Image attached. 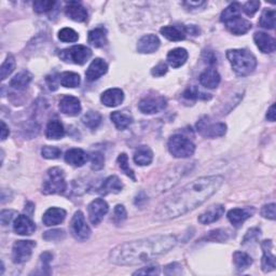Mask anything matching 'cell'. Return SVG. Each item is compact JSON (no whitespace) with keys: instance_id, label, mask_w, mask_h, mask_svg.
<instances>
[{"instance_id":"24","label":"cell","mask_w":276,"mask_h":276,"mask_svg":"<svg viewBox=\"0 0 276 276\" xmlns=\"http://www.w3.org/2000/svg\"><path fill=\"white\" fill-rule=\"evenodd\" d=\"M89 155L85 151L79 148H73L65 153V161L66 163L73 165L75 168H81L88 162Z\"/></svg>"},{"instance_id":"48","label":"cell","mask_w":276,"mask_h":276,"mask_svg":"<svg viewBox=\"0 0 276 276\" xmlns=\"http://www.w3.org/2000/svg\"><path fill=\"white\" fill-rule=\"evenodd\" d=\"M42 238L45 241H61L65 238V232L64 230L55 229V230H50V231L44 232Z\"/></svg>"},{"instance_id":"17","label":"cell","mask_w":276,"mask_h":276,"mask_svg":"<svg viewBox=\"0 0 276 276\" xmlns=\"http://www.w3.org/2000/svg\"><path fill=\"white\" fill-rule=\"evenodd\" d=\"M161 41L157 36L149 34L141 37L137 43V51L141 54H151L160 48Z\"/></svg>"},{"instance_id":"10","label":"cell","mask_w":276,"mask_h":276,"mask_svg":"<svg viewBox=\"0 0 276 276\" xmlns=\"http://www.w3.org/2000/svg\"><path fill=\"white\" fill-rule=\"evenodd\" d=\"M168 100L162 95H148L140 99L138 109L145 115L159 114L167 108Z\"/></svg>"},{"instance_id":"59","label":"cell","mask_w":276,"mask_h":276,"mask_svg":"<svg viewBox=\"0 0 276 276\" xmlns=\"http://www.w3.org/2000/svg\"><path fill=\"white\" fill-rule=\"evenodd\" d=\"M186 6H188L189 8H194V9H199L201 6L205 5V2H187L185 3Z\"/></svg>"},{"instance_id":"35","label":"cell","mask_w":276,"mask_h":276,"mask_svg":"<svg viewBox=\"0 0 276 276\" xmlns=\"http://www.w3.org/2000/svg\"><path fill=\"white\" fill-rule=\"evenodd\" d=\"M60 83L65 88L75 89L78 88L81 83V78L77 73L65 72L60 75Z\"/></svg>"},{"instance_id":"38","label":"cell","mask_w":276,"mask_h":276,"mask_svg":"<svg viewBox=\"0 0 276 276\" xmlns=\"http://www.w3.org/2000/svg\"><path fill=\"white\" fill-rule=\"evenodd\" d=\"M184 98L186 99H189V100H196V99H204V100H207V99H210L211 96L209 95V94H206V93H203L201 92L196 86H190V88H188L184 94H183Z\"/></svg>"},{"instance_id":"41","label":"cell","mask_w":276,"mask_h":276,"mask_svg":"<svg viewBox=\"0 0 276 276\" xmlns=\"http://www.w3.org/2000/svg\"><path fill=\"white\" fill-rule=\"evenodd\" d=\"M15 69V59L12 55H8V58L6 59V61L4 62V64L0 68V78H2V80H6V79L9 77L13 70Z\"/></svg>"},{"instance_id":"28","label":"cell","mask_w":276,"mask_h":276,"mask_svg":"<svg viewBox=\"0 0 276 276\" xmlns=\"http://www.w3.org/2000/svg\"><path fill=\"white\" fill-rule=\"evenodd\" d=\"M188 51L184 48H176L174 50H171L168 54V63L173 68H179L186 64L188 60Z\"/></svg>"},{"instance_id":"11","label":"cell","mask_w":276,"mask_h":276,"mask_svg":"<svg viewBox=\"0 0 276 276\" xmlns=\"http://www.w3.org/2000/svg\"><path fill=\"white\" fill-rule=\"evenodd\" d=\"M36 247L34 241H17L12 247V260L14 263L21 264L27 262L33 255V250Z\"/></svg>"},{"instance_id":"56","label":"cell","mask_w":276,"mask_h":276,"mask_svg":"<svg viewBox=\"0 0 276 276\" xmlns=\"http://www.w3.org/2000/svg\"><path fill=\"white\" fill-rule=\"evenodd\" d=\"M46 82H48V85H49V89L51 91H57L58 88H59V83H60V75L59 76H55V75H52V76H49L46 77Z\"/></svg>"},{"instance_id":"7","label":"cell","mask_w":276,"mask_h":276,"mask_svg":"<svg viewBox=\"0 0 276 276\" xmlns=\"http://www.w3.org/2000/svg\"><path fill=\"white\" fill-rule=\"evenodd\" d=\"M59 57L65 63H73L76 65H84L92 57V51L85 45H74L62 50Z\"/></svg>"},{"instance_id":"2","label":"cell","mask_w":276,"mask_h":276,"mask_svg":"<svg viewBox=\"0 0 276 276\" xmlns=\"http://www.w3.org/2000/svg\"><path fill=\"white\" fill-rule=\"evenodd\" d=\"M176 244L177 239L174 235H152L119 244L109 252V260L117 265H137L165 255Z\"/></svg>"},{"instance_id":"19","label":"cell","mask_w":276,"mask_h":276,"mask_svg":"<svg viewBox=\"0 0 276 276\" xmlns=\"http://www.w3.org/2000/svg\"><path fill=\"white\" fill-rule=\"evenodd\" d=\"M65 14L75 22H84L88 19V11L79 2H69L65 7Z\"/></svg>"},{"instance_id":"27","label":"cell","mask_w":276,"mask_h":276,"mask_svg":"<svg viewBox=\"0 0 276 276\" xmlns=\"http://www.w3.org/2000/svg\"><path fill=\"white\" fill-rule=\"evenodd\" d=\"M160 33L170 41L185 40L187 35V28L185 26H164L160 29Z\"/></svg>"},{"instance_id":"52","label":"cell","mask_w":276,"mask_h":276,"mask_svg":"<svg viewBox=\"0 0 276 276\" xmlns=\"http://www.w3.org/2000/svg\"><path fill=\"white\" fill-rule=\"evenodd\" d=\"M260 235H261V231H260L258 228H252L246 233V235L244 236V240H243L242 244L243 245H245V244H247L249 242H254L259 238Z\"/></svg>"},{"instance_id":"6","label":"cell","mask_w":276,"mask_h":276,"mask_svg":"<svg viewBox=\"0 0 276 276\" xmlns=\"http://www.w3.org/2000/svg\"><path fill=\"white\" fill-rule=\"evenodd\" d=\"M170 153L177 159H187L195 152V145L192 141L180 134L173 135L168 143Z\"/></svg>"},{"instance_id":"47","label":"cell","mask_w":276,"mask_h":276,"mask_svg":"<svg viewBox=\"0 0 276 276\" xmlns=\"http://www.w3.org/2000/svg\"><path fill=\"white\" fill-rule=\"evenodd\" d=\"M53 255L49 251H45L40 256V267H42L41 274H50V262L52 261Z\"/></svg>"},{"instance_id":"45","label":"cell","mask_w":276,"mask_h":276,"mask_svg":"<svg viewBox=\"0 0 276 276\" xmlns=\"http://www.w3.org/2000/svg\"><path fill=\"white\" fill-rule=\"evenodd\" d=\"M128 218V212H126V209L125 207L123 206V205H117V206L115 207V210H114V216H113V222L116 224V225H121L124 220Z\"/></svg>"},{"instance_id":"57","label":"cell","mask_w":276,"mask_h":276,"mask_svg":"<svg viewBox=\"0 0 276 276\" xmlns=\"http://www.w3.org/2000/svg\"><path fill=\"white\" fill-rule=\"evenodd\" d=\"M275 118H276V114H275V104H273L269 110H267V114H266V119L271 121V122H274L275 121Z\"/></svg>"},{"instance_id":"23","label":"cell","mask_w":276,"mask_h":276,"mask_svg":"<svg viewBox=\"0 0 276 276\" xmlns=\"http://www.w3.org/2000/svg\"><path fill=\"white\" fill-rule=\"evenodd\" d=\"M225 214V206L222 204L214 205L206 211L199 216V223L202 225H209L212 223H216L222 218Z\"/></svg>"},{"instance_id":"30","label":"cell","mask_w":276,"mask_h":276,"mask_svg":"<svg viewBox=\"0 0 276 276\" xmlns=\"http://www.w3.org/2000/svg\"><path fill=\"white\" fill-rule=\"evenodd\" d=\"M31 80H33V75L27 72V70H23V72L12 78V80L10 81V86L18 91H22L27 88Z\"/></svg>"},{"instance_id":"44","label":"cell","mask_w":276,"mask_h":276,"mask_svg":"<svg viewBox=\"0 0 276 276\" xmlns=\"http://www.w3.org/2000/svg\"><path fill=\"white\" fill-rule=\"evenodd\" d=\"M61 154H62V151H61V149H59L58 147L44 146L41 149V155L44 157V159L55 160V159H59Z\"/></svg>"},{"instance_id":"55","label":"cell","mask_w":276,"mask_h":276,"mask_svg":"<svg viewBox=\"0 0 276 276\" xmlns=\"http://www.w3.org/2000/svg\"><path fill=\"white\" fill-rule=\"evenodd\" d=\"M164 273L167 275H180L183 273V269H181V265L179 263L174 262L164 267Z\"/></svg>"},{"instance_id":"4","label":"cell","mask_w":276,"mask_h":276,"mask_svg":"<svg viewBox=\"0 0 276 276\" xmlns=\"http://www.w3.org/2000/svg\"><path fill=\"white\" fill-rule=\"evenodd\" d=\"M227 59L230 62L234 73L240 77L250 75L257 67L256 57L246 49L228 50Z\"/></svg>"},{"instance_id":"8","label":"cell","mask_w":276,"mask_h":276,"mask_svg":"<svg viewBox=\"0 0 276 276\" xmlns=\"http://www.w3.org/2000/svg\"><path fill=\"white\" fill-rule=\"evenodd\" d=\"M196 131H198L203 137L206 138H216L225 136L227 133V125L222 122H211L208 117H203L196 123Z\"/></svg>"},{"instance_id":"51","label":"cell","mask_w":276,"mask_h":276,"mask_svg":"<svg viewBox=\"0 0 276 276\" xmlns=\"http://www.w3.org/2000/svg\"><path fill=\"white\" fill-rule=\"evenodd\" d=\"M17 215H18V212L15 210H11V209L3 210L2 214H0V222H2V225L3 226L9 225Z\"/></svg>"},{"instance_id":"39","label":"cell","mask_w":276,"mask_h":276,"mask_svg":"<svg viewBox=\"0 0 276 276\" xmlns=\"http://www.w3.org/2000/svg\"><path fill=\"white\" fill-rule=\"evenodd\" d=\"M118 165H119L120 170L124 173V174L130 177L133 181H136V177H135V173L130 168L129 164V157L125 153H121L119 156H118Z\"/></svg>"},{"instance_id":"26","label":"cell","mask_w":276,"mask_h":276,"mask_svg":"<svg viewBox=\"0 0 276 276\" xmlns=\"http://www.w3.org/2000/svg\"><path fill=\"white\" fill-rule=\"evenodd\" d=\"M200 83L207 89H216L222 81V77L215 68H208L200 75Z\"/></svg>"},{"instance_id":"32","label":"cell","mask_w":276,"mask_h":276,"mask_svg":"<svg viewBox=\"0 0 276 276\" xmlns=\"http://www.w3.org/2000/svg\"><path fill=\"white\" fill-rule=\"evenodd\" d=\"M104 28H95L91 30L88 36V40L91 45L94 48H101L107 43V35Z\"/></svg>"},{"instance_id":"5","label":"cell","mask_w":276,"mask_h":276,"mask_svg":"<svg viewBox=\"0 0 276 276\" xmlns=\"http://www.w3.org/2000/svg\"><path fill=\"white\" fill-rule=\"evenodd\" d=\"M67 188L64 171L60 168H52L46 172L42 185V193L45 195L64 193Z\"/></svg>"},{"instance_id":"29","label":"cell","mask_w":276,"mask_h":276,"mask_svg":"<svg viewBox=\"0 0 276 276\" xmlns=\"http://www.w3.org/2000/svg\"><path fill=\"white\" fill-rule=\"evenodd\" d=\"M153 160V152L148 146H139L134 153V162L139 167H147Z\"/></svg>"},{"instance_id":"22","label":"cell","mask_w":276,"mask_h":276,"mask_svg":"<svg viewBox=\"0 0 276 276\" xmlns=\"http://www.w3.org/2000/svg\"><path fill=\"white\" fill-rule=\"evenodd\" d=\"M65 218H66L65 209L59 208V207H51L43 214L42 222L46 227H54V226L61 225L63 222H64Z\"/></svg>"},{"instance_id":"53","label":"cell","mask_w":276,"mask_h":276,"mask_svg":"<svg viewBox=\"0 0 276 276\" xmlns=\"http://www.w3.org/2000/svg\"><path fill=\"white\" fill-rule=\"evenodd\" d=\"M261 216L266 219L275 220V204L271 203L264 205L261 209Z\"/></svg>"},{"instance_id":"13","label":"cell","mask_w":276,"mask_h":276,"mask_svg":"<svg viewBox=\"0 0 276 276\" xmlns=\"http://www.w3.org/2000/svg\"><path fill=\"white\" fill-rule=\"evenodd\" d=\"M60 109L61 112L69 117H76L81 113V104L80 100L72 95L63 96L60 100Z\"/></svg>"},{"instance_id":"16","label":"cell","mask_w":276,"mask_h":276,"mask_svg":"<svg viewBox=\"0 0 276 276\" xmlns=\"http://www.w3.org/2000/svg\"><path fill=\"white\" fill-rule=\"evenodd\" d=\"M107 72H108L107 63L101 59H95L94 61H92L89 68L86 69L85 72L86 80L90 82L96 81L97 79H99L101 76L106 75Z\"/></svg>"},{"instance_id":"37","label":"cell","mask_w":276,"mask_h":276,"mask_svg":"<svg viewBox=\"0 0 276 276\" xmlns=\"http://www.w3.org/2000/svg\"><path fill=\"white\" fill-rule=\"evenodd\" d=\"M82 122L84 125L88 126L89 129L95 130L101 123V116L97 112L90 110V112H88L82 117Z\"/></svg>"},{"instance_id":"21","label":"cell","mask_w":276,"mask_h":276,"mask_svg":"<svg viewBox=\"0 0 276 276\" xmlns=\"http://www.w3.org/2000/svg\"><path fill=\"white\" fill-rule=\"evenodd\" d=\"M124 100V93L121 89H108L100 95V101L107 107H117Z\"/></svg>"},{"instance_id":"12","label":"cell","mask_w":276,"mask_h":276,"mask_svg":"<svg viewBox=\"0 0 276 276\" xmlns=\"http://www.w3.org/2000/svg\"><path fill=\"white\" fill-rule=\"evenodd\" d=\"M109 211V206L105 200L95 199L92 201L88 206L89 219L93 226H97Z\"/></svg>"},{"instance_id":"14","label":"cell","mask_w":276,"mask_h":276,"mask_svg":"<svg viewBox=\"0 0 276 276\" xmlns=\"http://www.w3.org/2000/svg\"><path fill=\"white\" fill-rule=\"evenodd\" d=\"M13 230L19 235H31L36 231V225L27 215H20L14 219Z\"/></svg>"},{"instance_id":"46","label":"cell","mask_w":276,"mask_h":276,"mask_svg":"<svg viewBox=\"0 0 276 276\" xmlns=\"http://www.w3.org/2000/svg\"><path fill=\"white\" fill-rule=\"evenodd\" d=\"M55 6V2H46V0H38L34 3V10L37 13H46L51 11Z\"/></svg>"},{"instance_id":"20","label":"cell","mask_w":276,"mask_h":276,"mask_svg":"<svg viewBox=\"0 0 276 276\" xmlns=\"http://www.w3.org/2000/svg\"><path fill=\"white\" fill-rule=\"evenodd\" d=\"M254 41L257 48L262 53H273L276 49V41L273 37L263 31H257L254 35Z\"/></svg>"},{"instance_id":"1","label":"cell","mask_w":276,"mask_h":276,"mask_svg":"<svg viewBox=\"0 0 276 276\" xmlns=\"http://www.w3.org/2000/svg\"><path fill=\"white\" fill-rule=\"evenodd\" d=\"M224 181L225 178L220 175L204 176L191 181L159 205L154 211L155 220L168 222L198 208L219 190Z\"/></svg>"},{"instance_id":"58","label":"cell","mask_w":276,"mask_h":276,"mask_svg":"<svg viewBox=\"0 0 276 276\" xmlns=\"http://www.w3.org/2000/svg\"><path fill=\"white\" fill-rule=\"evenodd\" d=\"M10 134V131H9V128H8L7 124L2 121V140H5L8 136H9Z\"/></svg>"},{"instance_id":"40","label":"cell","mask_w":276,"mask_h":276,"mask_svg":"<svg viewBox=\"0 0 276 276\" xmlns=\"http://www.w3.org/2000/svg\"><path fill=\"white\" fill-rule=\"evenodd\" d=\"M230 238V232L228 230H224V229H218V230L210 231L203 240L209 241V242H219L223 243L229 240Z\"/></svg>"},{"instance_id":"50","label":"cell","mask_w":276,"mask_h":276,"mask_svg":"<svg viewBox=\"0 0 276 276\" xmlns=\"http://www.w3.org/2000/svg\"><path fill=\"white\" fill-rule=\"evenodd\" d=\"M160 274V266L159 265H149L144 266L141 269L134 272L133 275H159Z\"/></svg>"},{"instance_id":"36","label":"cell","mask_w":276,"mask_h":276,"mask_svg":"<svg viewBox=\"0 0 276 276\" xmlns=\"http://www.w3.org/2000/svg\"><path fill=\"white\" fill-rule=\"evenodd\" d=\"M276 12L274 9H264L259 20V25L265 29H274Z\"/></svg>"},{"instance_id":"33","label":"cell","mask_w":276,"mask_h":276,"mask_svg":"<svg viewBox=\"0 0 276 276\" xmlns=\"http://www.w3.org/2000/svg\"><path fill=\"white\" fill-rule=\"evenodd\" d=\"M110 120L114 122L116 128L120 131L128 129L133 122V119L130 115L121 112L112 113V115H110Z\"/></svg>"},{"instance_id":"34","label":"cell","mask_w":276,"mask_h":276,"mask_svg":"<svg viewBox=\"0 0 276 276\" xmlns=\"http://www.w3.org/2000/svg\"><path fill=\"white\" fill-rule=\"evenodd\" d=\"M233 262L235 264L236 270L239 272H243L247 270L252 264V258L244 251H235L233 254Z\"/></svg>"},{"instance_id":"43","label":"cell","mask_w":276,"mask_h":276,"mask_svg":"<svg viewBox=\"0 0 276 276\" xmlns=\"http://www.w3.org/2000/svg\"><path fill=\"white\" fill-rule=\"evenodd\" d=\"M91 169L93 171H100L105 167V156L101 152L95 151L91 153Z\"/></svg>"},{"instance_id":"18","label":"cell","mask_w":276,"mask_h":276,"mask_svg":"<svg viewBox=\"0 0 276 276\" xmlns=\"http://www.w3.org/2000/svg\"><path fill=\"white\" fill-rule=\"evenodd\" d=\"M261 248L263 251L262 259H261V267L262 271L267 273L275 270V256L272 252L273 242L271 240H265L261 243Z\"/></svg>"},{"instance_id":"9","label":"cell","mask_w":276,"mask_h":276,"mask_svg":"<svg viewBox=\"0 0 276 276\" xmlns=\"http://www.w3.org/2000/svg\"><path fill=\"white\" fill-rule=\"evenodd\" d=\"M70 233L77 241L84 242L90 239L91 236V229L89 225L85 222V217L81 210L75 212V215L70 222Z\"/></svg>"},{"instance_id":"15","label":"cell","mask_w":276,"mask_h":276,"mask_svg":"<svg viewBox=\"0 0 276 276\" xmlns=\"http://www.w3.org/2000/svg\"><path fill=\"white\" fill-rule=\"evenodd\" d=\"M255 207H245V208H233L228 212V219L234 227H241L247 219L254 216Z\"/></svg>"},{"instance_id":"42","label":"cell","mask_w":276,"mask_h":276,"mask_svg":"<svg viewBox=\"0 0 276 276\" xmlns=\"http://www.w3.org/2000/svg\"><path fill=\"white\" fill-rule=\"evenodd\" d=\"M59 39L63 42H77L79 35L73 28L65 27L59 31Z\"/></svg>"},{"instance_id":"3","label":"cell","mask_w":276,"mask_h":276,"mask_svg":"<svg viewBox=\"0 0 276 276\" xmlns=\"http://www.w3.org/2000/svg\"><path fill=\"white\" fill-rule=\"evenodd\" d=\"M242 6L239 3H233L223 11L220 21L226 25L227 29L235 36L245 35L251 29V23L241 17Z\"/></svg>"},{"instance_id":"31","label":"cell","mask_w":276,"mask_h":276,"mask_svg":"<svg viewBox=\"0 0 276 276\" xmlns=\"http://www.w3.org/2000/svg\"><path fill=\"white\" fill-rule=\"evenodd\" d=\"M45 136L49 139H61L65 136V129L59 120H51L45 129Z\"/></svg>"},{"instance_id":"49","label":"cell","mask_w":276,"mask_h":276,"mask_svg":"<svg viewBox=\"0 0 276 276\" xmlns=\"http://www.w3.org/2000/svg\"><path fill=\"white\" fill-rule=\"evenodd\" d=\"M260 8V2H247L243 6V11L247 17H254Z\"/></svg>"},{"instance_id":"25","label":"cell","mask_w":276,"mask_h":276,"mask_svg":"<svg viewBox=\"0 0 276 276\" xmlns=\"http://www.w3.org/2000/svg\"><path fill=\"white\" fill-rule=\"evenodd\" d=\"M123 189V184L121 183L120 178L118 176H109L104 180V183L101 184L99 188V193L102 195L107 194H117L120 193Z\"/></svg>"},{"instance_id":"54","label":"cell","mask_w":276,"mask_h":276,"mask_svg":"<svg viewBox=\"0 0 276 276\" xmlns=\"http://www.w3.org/2000/svg\"><path fill=\"white\" fill-rule=\"evenodd\" d=\"M168 65L167 63L164 62H160L159 64H157L156 66H154L152 69H151V75L153 77H163L164 75H167L168 73Z\"/></svg>"}]
</instances>
